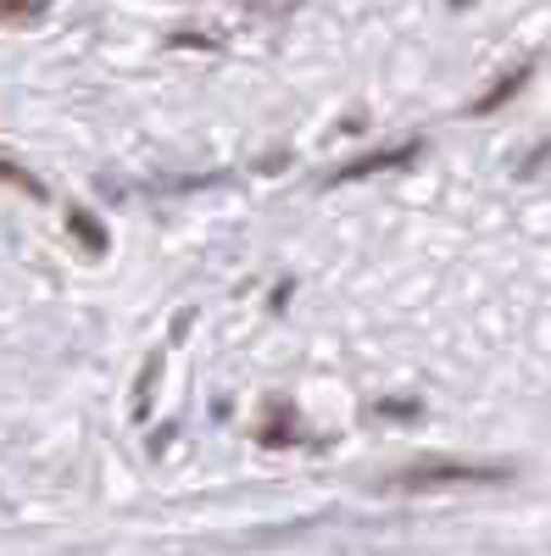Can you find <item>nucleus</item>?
Returning a JSON list of instances; mask_svg holds the SVG:
<instances>
[{"instance_id":"20e7f679","label":"nucleus","mask_w":551,"mask_h":556,"mask_svg":"<svg viewBox=\"0 0 551 556\" xmlns=\"http://www.w3.org/2000/svg\"><path fill=\"white\" fill-rule=\"evenodd\" d=\"M0 17H7V23H39L45 0H0Z\"/></svg>"},{"instance_id":"39448f33","label":"nucleus","mask_w":551,"mask_h":556,"mask_svg":"<svg viewBox=\"0 0 551 556\" xmlns=\"http://www.w3.org/2000/svg\"><path fill=\"white\" fill-rule=\"evenodd\" d=\"M0 178H7V184H17V190H28V195H45V190H39V178H28L23 167H7V162H0Z\"/></svg>"},{"instance_id":"f257e3e1","label":"nucleus","mask_w":551,"mask_h":556,"mask_svg":"<svg viewBox=\"0 0 551 556\" xmlns=\"http://www.w3.org/2000/svg\"><path fill=\"white\" fill-rule=\"evenodd\" d=\"M508 479V468H468V462H429V468H412L396 479V490H435V484H490Z\"/></svg>"},{"instance_id":"f03ea898","label":"nucleus","mask_w":551,"mask_h":556,"mask_svg":"<svg viewBox=\"0 0 551 556\" xmlns=\"http://www.w3.org/2000/svg\"><path fill=\"white\" fill-rule=\"evenodd\" d=\"M401 162H412V146H406V151H379V156H367V162H356V167H340L335 184H351V178H367V173H385V167H401Z\"/></svg>"},{"instance_id":"7ed1b4c3","label":"nucleus","mask_w":551,"mask_h":556,"mask_svg":"<svg viewBox=\"0 0 551 556\" xmlns=\"http://www.w3.org/2000/svg\"><path fill=\"white\" fill-rule=\"evenodd\" d=\"M67 228H73V235H78L89 251H96V256L107 251V228H101L96 217H89V212H67Z\"/></svg>"}]
</instances>
